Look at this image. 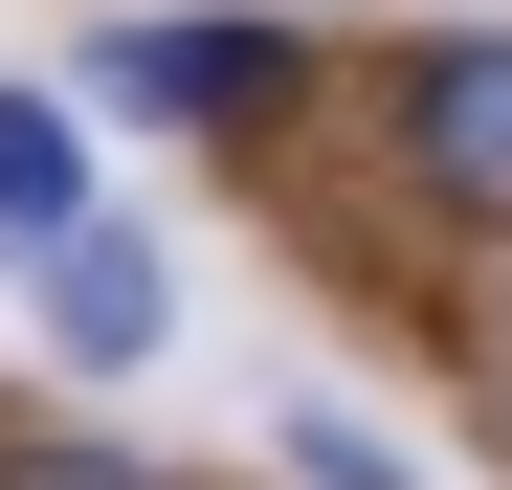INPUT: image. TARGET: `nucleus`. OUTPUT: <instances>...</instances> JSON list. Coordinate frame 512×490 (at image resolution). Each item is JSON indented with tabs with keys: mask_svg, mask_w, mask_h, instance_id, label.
<instances>
[{
	"mask_svg": "<svg viewBox=\"0 0 512 490\" xmlns=\"http://www.w3.org/2000/svg\"><path fill=\"white\" fill-rule=\"evenodd\" d=\"M401 179L468 201V223H512V45H423L401 67Z\"/></svg>",
	"mask_w": 512,
	"mask_h": 490,
	"instance_id": "obj_1",
	"label": "nucleus"
},
{
	"mask_svg": "<svg viewBox=\"0 0 512 490\" xmlns=\"http://www.w3.org/2000/svg\"><path fill=\"white\" fill-rule=\"evenodd\" d=\"M90 90H112V112H268V90H290V45H268V23H112V45H90Z\"/></svg>",
	"mask_w": 512,
	"mask_h": 490,
	"instance_id": "obj_2",
	"label": "nucleus"
},
{
	"mask_svg": "<svg viewBox=\"0 0 512 490\" xmlns=\"http://www.w3.org/2000/svg\"><path fill=\"white\" fill-rule=\"evenodd\" d=\"M156 312H179V268H156V245H112V223L45 245V335H67V357H156Z\"/></svg>",
	"mask_w": 512,
	"mask_h": 490,
	"instance_id": "obj_3",
	"label": "nucleus"
},
{
	"mask_svg": "<svg viewBox=\"0 0 512 490\" xmlns=\"http://www.w3.org/2000/svg\"><path fill=\"white\" fill-rule=\"evenodd\" d=\"M0 245H90V156L45 90H0Z\"/></svg>",
	"mask_w": 512,
	"mask_h": 490,
	"instance_id": "obj_4",
	"label": "nucleus"
},
{
	"mask_svg": "<svg viewBox=\"0 0 512 490\" xmlns=\"http://www.w3.org/2000/svg\"><path fill=\"white\" fill-rule=\"evenodd\" d=\"M268 446H290V490H423V468H401L379 424H334V401H290V424H268Z\"/></svg>",
	"mask_w": 512,
	"mask_h": 490,
	"instance_id": "obj_5",
	"label": "nucleus"
},
{
	"mask_svg": "<svg viewBox=\"0 0 512 490\" xmlns=\"http://www.w3.org/2000/svg\"><path fill=\"white\" fill-rule=\"evenodd\" d=\"M0 490H156V468H112V446H0Z\"/></svg>",
	"mask_w": 512,
	"mask_h": 490,
	"instance_id": "obj_6",
	"label": "nucleus"
},
{
	"mask_svg": "<svg viewBox=\"0 0 512 490\" xmlns=\"http://www.w3.org/2000/svg\"><path fill=\"white\" fill-rule=\"evenodd\" d=\"M490 357H512V335H490Z\"/></svg>",
	"mask_w": 512,
	"mask_h": 490,
	"instance_id": "obj_7",
	"label": "nucleus"
}]
</instances>
